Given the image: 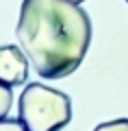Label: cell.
Returning <instances> with one entry per match:
<instances>
[{
	"instance_id": "3957f363",
	"label": "cell",
	"mask_w": 128,
	"mask_h": 131,
	"mask_svg": "<svg viewBox=\"0 0 128 131\" xmlns=\"http://www.w3.org/2000/svg\"><path fill=\"white\" fill-rule=\"evenodd\" d=\"M28 79V57L20 46H0V83L22 85Z\"/></svg>"
},
{
	"instance_id": "277c9868",
	"label": "cell",
	"mask_w": 128,
	"mask_h": 131,
	"mask_svg": "<svg viewBox=\"0 0 128 131\" xmlns=\"http://www.w3.org/2000/svg\"><path fill=\"white\" fill-rule=\"evenodd\" d=\"M11 105H13V90H11V85L0 83V118L9 116Z\"/></svg>"
},
{
	"instance_id": "6da1fadb",
	"label": "cell",
	"mask_w": 128,
	"mask_h": 131,
	"mask_svg": "<svg viewBox=\"0 0 128 131\" xmlns=\"http://www.w3.org/2000/svg\"><path fill=\"white\" fill-rule=\"evenodd\" d=\"M15 37L39 77L63 79L87 55L91 20L74 0H24Z\"/></svg>"
},
{
	"instance_id": "5b68a950",
	"label": "cell",
	"mask_w": 128,
	"mask_h": 131,
	"mask_svg": "<svg viewBox=\"0 0 128 131\" xmlns=\"http://www.w3.org/2000/svg\"><path fill=\"white\" fill-rule=\"evenodd\" d=\"M93 131H128V118H117V120L100 122Z\"/></svg>"
},
{
	"instance_id": "8992f818",
	"label": "cell",
	"mask_w": 128,
	"mask_h": 131,
	"mask_svg": "<svg viewBox=\"0 0 128 131\" xmlns=\"http://www.w3.org/2000/svg\"><path fill=\"white\" fill-rule=\"evenodd\" d=\"M0 131H26V127L20 118H0Z\"/></svg>"
},
{
	"instance_id": "ba28073f",
	"label": "cell",
	"mask_w": 128,
	"mask_h": 131,
	"mask_svg": "<svg viewBox=\"0 0 128 131\" xmlns=\"http://www.w3.org/2000/svg\"><path fill=\"white\" fill-rule=\"evenodd\" d=\"M126 2H128V0H126Z\"/></svg>"
},
{
	"instance_id": "52a82bcc",
	"label": "cell",
	"mask_w": 128,
	"mask_h": 131,
	"mask_svg": "<svg viewBox=\"0 0 128 131\" xmlns=\"http://www.w3.org/2000/svg\"><path fill=\"white\" fill-rule=\"evenodd\" d=\"M74 2H85V0H74Z\"/></svg>"
},
{
	"instance_id": "7a4b0ae2",
	"label": "cell",
	"mask_w": 128,
	"mask_h": 131,
	"mask_svg": "<svg viewBox=\"0 0 128 131\" xmlns=\"http://www.w3.org/2000/svg\"><path fill=\"white\" fill-rule=\"evenodd\" d=\"M18 112L26 131H59L72 120V101L61 90L28 83L20 94Z\"/></svg>"
}]
</instances>
